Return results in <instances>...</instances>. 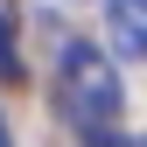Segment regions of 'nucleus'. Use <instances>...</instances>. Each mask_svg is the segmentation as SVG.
Instances as JSON below:
<instances>
[{"label":"nucleus","instance_id":"obj_1","mask_svg":"<svg viewBox=\"0 0 147 147\" xmlns=\"http://www.w3.org/2000/svg\"><path fill=\"white\" fill-rule=\"evenodd\" d=\"M56 112L77 126L84 140H112V126H119V112H126V84H119V63L105 56L98 42H63Z\"/></svg>","mask_w":147,"mask_h":147},{"label":"nucleus","instance_id":"obj_2","mask_svg":"<svg viewBox=\"0 0 147 147\" xmlns=\"http://www.w3.org/2000/svg\"><path fill=\"white\" fill-rule=\"evenodd\" d=\"M105 35H112V56L140 63L147 56V0H105Z\"/></svg>","mask_w":147,"mask_h":147},{"label":"nucleus","instance_id":"obj_3","mask_svg":"<svg viewBox=\"0 0 147 147\" xmlns=\"http://www.w3.org/2000/svg\"><path fill=\"white\" fill-rule=\"evenodd\" d=\"M0 77H21V63H14V42H7V21H0Z\"/></svg>","mask_w":147,"mask_h":147},{"label":"nucleus","instance_id":"obj_4","mask_svg":"<svg viewBox=\"0 0 147 147\" xmlns=\"http://www.w3.org/2000/svg\"><path fill=\"white\" fill-rule=\"evenodd\" d=\"M0 147H14V126H7V112H0Z\"/></svg>","mask_w":147,"mask_h":147},{"label":"nucleus","instance_id":"obj_5","mask_svg":"<svg viewBox=\"0 0 147 147\" xmlns=\"http://www.w3.org/2000/svg\"><path fill=\"white\" fill-rule=\"evenodd\" d=\"M105 147H119V140H105Z\"/></svg>","mask_w":147,"mask_h":147}]
</instances>
